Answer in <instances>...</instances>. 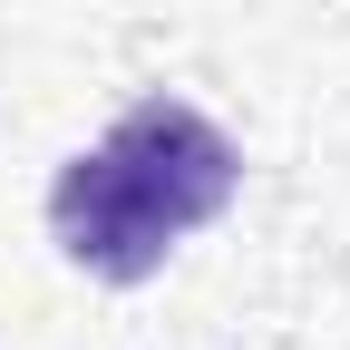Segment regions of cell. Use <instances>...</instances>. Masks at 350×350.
Here are the masks:
<instances>
[{
    "instance_id": "1",
    "label": "cell",
    "mask_w": 350,
    "mask_h": 350,
    "mask_svg": "<svg viewBox=\"0 0 350 350\" xmlns=\"http://www.w3.org/2000/svg\"><path fill=\"white\" fill-rule=\"evenodd\" d=\"M243 185V146L185 98H137L88 156L59 165L49 185V243L88 282L137 292L165 273V253L204 234Z\"/></svg>"
}]
</instances>
